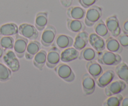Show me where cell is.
Instances as JSON below:
<instances>
[{
    "mask_svg": "<svg viewBox=\"0 0 128 106\" xmlns=\"http://www.w3.org/2000/svg\"><path fill=\"white\" fill-rule=\"evenodd\" d=\"M97 61L100 64L106 66H116L122 61V57L120 54L104 49L102 51L98 52Z\"/></svg>",
    "mask_w": 128,
    "mask_h": 106,
    "instance_id": "1",
    "label": "cell"
},
{
    "mask_svg": "<svg viewBox=\"0 0 128 106\" xmlns=\"http://www.w3.org/2000/svg\"><path fill=\"white\" fill-rule=\"evenodd\" d=\"M102 15V9L97 5H92L88 7L84 17V24L88 27H92L101 19Z\"/></svg>",
    "mask_w": 128,
    "mask_h": 106,
    "instance_id": "2",
    "label": "cell"
},
{
    "mask_svg": "<svg viewBox=\"0 0 128 106\" xmlns=\"http://www.w3.org/2000/svg\"><path fill=\"white\" fill-rule=\"evenodd\" d=\"M54 71L56 74L66 82H72L75 80V74L71 67L66 64H58L54 67Z\"/></svg>",
    "mask_w": 128,
    "mask_h": 106,
    "instance_id": "3",
    "label": "cell"
},
{
    "mask_svg": "<svg viewBox=\"0 0 128 106\" xmlns=\"http://www.w3.org/2000/svg\"><path fill=\"white\" fill-rule=\"evenodd\" d=\"M2 58L5 65L8 66L12 72H16L20 70V61L14 52L11 51V49L4 50Z\"/></svg>",
    "mask_w": 128,
    "mask_h": 106,
    "instance_id": "4",
    "label": "cell"
},
{
    "mask_svg": "<svg viewBox=\"0 0 128 106\" xmlns=\"http://www.w3.org/2000/svg\"><path fill=\"white\" fill-rule=\"evenodd\" d=\"M18 33L30 40H36L39 37V31L31 24L22 23L18 27Z\"/></svg>",
    "mask_w": 128,
    "mask_h": 106,
    "instance_id": "5",
    "label": "cell"
},
{
    "mask_svg": "<svg viewBox=\"0 0 128 106\" xmlns=\"http://www.w3.org/2000/svg\"><path fill=\"white\" fill-rule=\"evenodd\" d=\"M57 31L56 28L52 25L47 26L43 30L41 35V43L44 47H50L54 42Z\"/></svg>",
    "mask_w": 128,
    "mask_h": 106,
    "instance_id": "6",
    "label": "cell"
},
{
    "mask_svg": "<svg viewBox=\"0 0 128 106\" xmlns=\"http://www.w3.org/2000/svg\"><path fill=\"white\" fill-rule=\"evenodd\" d=\"M28 39L21 35H16L14 43V52L18 58L21 59L24 56L26 47L28 44Z\"/></svg>",
    "mask_w": 128,
    "mask_h": 106,
    "instance_id": "7",
    "label": "cell"
},
{
    "mask_svg": "<svg viewBox=\"0 0 128 106\" xmlns=\"http://www.w3.org/2000/svg\"><path fill=\"white\" fill-rule=\"evenodd\" d=\"M126 82L122 80L112 81L104 87L105 94L107 97H110L113 95L120 94L126 89Z\"/></svg>",
    "mask_w": 128,
    "mask_h": 106,
    "instance_id": "8",
    "label": "cell"
},
{
    "mask_svg": "<svg viewBox=\"0 0 128 106\" xmlns=\"http://www.w3.org/2000/svg\"><path fill=\"white\" fill-rule=\"evenodd\" d=\"M60 54L61 51L58 47L52 46L51 48L47 52L46 65L50 69H54L59 63L60 61Z\"/></svg>",
    "mask_w": 128,
    "mask_h": 106,
    "instance_id": "9",
    "label": "cell"
},
{
    "mask_svg": "<svg viewBox=\"0 0 128 106\" xmlns=\"http://www.w3.org/2000/svg\"><path fill=\"white\" fill-rule=\"evenodd\" d=\"M82 91L85 96L92 94L96 89V81L89 73H85L82 77Z\"/></svg>",
    "mask_w": 128,
    "mask_h": 106,
    "instance_id": "10",
    "label": "cell"
},
{
    "mask_svg": "<svg viewBox=\"0 0 128 106\" xmlns=\"http://www.w3.org/2000/svg\"><path fill=\"white\" fill-rule=\"evenodd\" d=\"M108 29L114 37H118L121 32L118 18L116 15H112L108 17L105 22Z\"/></svg>",
    "mask_w": 128,
    "mask_h": 106,
    "instance_id": "11",
    "label": "cell"
},
{
    "mask_svg": "<svg viewBox=\"0 0 128 106\" xmlns=\"http://www.w3.org/2000/svg\"><path fill=\"white\" fill-rule=\"evenodd\" d=\"M89 43L97 52L102 51L106 49V42L104 39L95 32H92L89 35Z\"/></svg>",
    "mask_w": 128,
    "mask_h": 106,
    "instance_id": "12",
    "label": "cell"
},
{
    "mask_svg": "<svg viewBox=\"0 0 128 106\" xmlns=\"http://www.w3.org/2000/svg\"><path fill=\"white\" fill-rule=\"evenodd\" d=\"M80 52L74 47H69L64 49L60 54V59L62 62H70L78 59Z\"/></svg>",
    "mask_w": 128,
    "mask_h": 106,
    "instance_id": "13",
    "label": "cell"
},
{
    "mask_svg": "<svg viewBox=\"0 0 128 106\" xmlns=\"http://www.w3.org/2000/svg\"><path fill=\"white\" fill-rule=\"evenodd\" d=\"M115 72L111 69L107 70L102 72L101 75L96 79V84L98 86L101 88H104L106 86L109 84L110 82L113 81L115 77Z\"/></svg>",
    "mask_w": 128,
    "mask_h": 106,
    "instance_id": "14",
    "label": "cell"
},
{
    "mask_svg": "<svg viewBox=\"0 0 128 106\" xmlns=\"http://www.w3.org/2000/svg\"><path fill=\"white\" fill-rule=\"evenodd\" d=\"M89 42V34L87 32L83 31L78 32L74 39L73 47L78 51H81L86 47Z\"/></svg>",
    "mask_w": 128,
    "mask_h": 106,
    "instance_id": "15",
    "label": "cell"
},
{
    "mask_svg": "<svg viewBox=\"0 0 128 106\" xmlns=\"http://www.w3.org/2000/svg\"><path fill=\"white\" fill-rule=\"evenodd\" d=\"M74 40L72 37L68 35L60 34L57 36L55 42L52 43V46H55L59 49H64L67 47H71L73 44Z\"/></svg>",
    "mask_w": 128,
    "mask_h": 106,
    "instance_id": "16",
    "label": "cell"
},
{
    "mask_svg": "<svg viewBox=\"0 0 128 106\" xmlns=\"http://www.w3.org/2000/svg\"><path fill=\"white\" fill-rule=\"evenodd\" d=\"M41 43L38 41L36 40H31L30 42H28L24 54V57L26 59H32L34 56L41 50Z\"/></svg>",
    "mask_w": 128,
    "mask_h": 106,
    "instance_id": "17",
    "label": "cell"
},
{
    "mask_svg": "<svg viewBox=\"0 0 128 106\" xmlns=\"http://www.w3.org/2000/svg\"><path fill=\"white\" fill-rule=\"evenodd\" d=\"M86 68L88 72L95 80L98 78L99 76L104 72L102 66L98 62H96V61H88L86 64Z\"/></svg>",
    "mask_w": 128,
    "mask_h": 106,
    "instance_id": "18",
    "label": "cell"
},
{
    "mask_svg": "<svg viewBox=\"0 0 128 106\" xmlns=\"http://www.w3.org/2000/svg\"><path fill=\"white\" fill-rule=\"evenodd\" d=\"M18 34V26L14 22H8L0 26V36H12Z\"/></svg>",
    "mask_w": 128,
    "mask_h": 106,
    "instance_id": "19",
    "label": "cell"
},
{
    "mask_svg": "<svg viewBox=\"0 0 128 106\" xmlns=\"http://www.w3.org/2000/svg\"><path fill=\"white\" fill-rule=\"evenodd\" d=\"M86 12L85 9L82 7H79V6L71 7L70 6L67 10V16L70 19L81 20L84 18Z\"/></svg>",
    "mask_w": 128,
    "mask_h": 106,
    "instance_id": "20",
    "label": "cell"
},
{
    "mask_svg": "<svg viewBox=\"0 0 128 106\" xmlns=\"http://www.w3.org/2000/svg\"><path fill=\"white\" fill-rule=\"evenodd\" d=\"M66 25L69 31L74 33H78L85 29V24L81 20L72 19L68 17L66 19Z\"/></svg>",
    "mask_w": 128,
    "mask_h": 106,
    "instance_id": "21",
    "label": "cell"
},
{
    "mask_svg": "<svg viewBox=\"0 0 128 106\" xmlns=\"http://www.w3.org/2000/svg\"><path fill=\"white\" fill-rule=\"evenodd\" d=\"M48 22V12H39L35 17L34 26L39 31H42L47 26Z\"/></svg>",
    "mask_w": 128,
    "mask_h": 106,
    "instance_id": "22",
    "label": "cell"
},
{
    "mask_svg": "<svg viewBox=\"0 0 128 106\" xmlns=\"http://www.w3.org/2000/svg\"><path fill=\"white\" fill-rule=\"evenodd\" d=\"M98 52L92 47H85L80 52L78 59L86 61H95L97 59Z\"/></svg>",
    "mask_w": 128,
    "mask_h": 106,
    "instance_id": "23",
    "label": "cell"
},
{
    "mask_svg": "<svg viewBox=\"0 0 128 106\" xmlns=\"http://www.w3.org/2000/svg\"><path fill=\"white\" fill-rule=\"evenodd\" d=\"M47 52L44 49H41L33 57V65L40 71H42L46 65Z\"/></svg>",
    "mask_w": 128,
    "mask_h": 106,
    "instance_id": "24",
    "label": "cell"
},
{
    "mask_svg": "<svg viewBox=\"0 0 128 106\" xmlns=\"http://www.w3.org/2000/svg\"><path fill=\"white\" fill-rule=\"evenodd\" d=\"M105 42H106V48L108 51L118 54L121 53L122 51L123 47L120 44L118 40L114 37L110 36L108 38L106 39Z\"/></svg>",
    "mask_w": 128,
    "mask_h": 106,
    "instance_id": "25",
    "label": "cell"
},
{
    "mask_svg": "<svg viewBox=\"0 0 128 106\" xmlns=\"http://www.w3.org/2000/svg\"><path fill=\"white\" fill-rule=\"evenodd\" d=\"M93 26L95 33L102 37V38L106 39L110 36V32L106 27V24L101 19L97 21Z\"/></svg>",
    "mask_w": 128,
    "mask_h": 106,
    "instance_id": "26",
    "label": "cell"
},
{
    "mask_svg": "<svg viewBox=\"0 0 128 106\" xmlns=\"http://www.w3.org/2000/svg\"><path fill=\"white\" fill-rule=\"evenodd\" d=\"M114 72L120 79L128 84V66L126 62H121L116 65Z\"/></svg>",
    "mask_w": 128,
    "mask_h": 106,
    "instance_id": "27",
    "label": "cell"
},
{
    "mask_svg": "<svg viewBox=\"0 0 128 106\" xmlns=\"http://www.w3.org/2000/svg\"><path fill=\"white\" fill-rule=\"evenodd\" d=\"M123 99V96L120 94L113 95L108 97V98L103 102L102 106H120Z\"/></svg>",
    "mask_w": 128,
    "mask_h": 106,
    "instance_id": "28",
    "label": "cell"
},
{
    "mask_svg": "<svg viewBox=\"0 0 128 106\" xmlns=\"http://www.w3.org/2000/svg\"><path fill=\"white\" fill-rule=\"evenodd\" d=\"M14 43V39L12 36H0V47L3 49H12Z\"/></svg>",
    "mask_w": 128,
    "mask_h": 106,
    "instance_id": "29",
    "label": "cell"
},
{
    "mask_svg": "<svg viewBox=\"0 0 128 106\" xmlns=\"http://www.w3.org/2000/svg\"><path fill=\"white\" fill-rule=\"evenodd\" d=\"M12 71L8 66L0 62V81L6 82L11 79Z\"/></svg>",
    "mask_w": 128,
    "mask_h": 106,
    "instance_id": "30",
    "label": "cell"
},
{
    "mask_svg": "<svg viewBox=\"0 0 128 106\" xmlns=\"http://www.w3.org/2000/svg\"><path fill=\"white\" fill-rule=\"evenodd\" d=\"M118 40L122 47L128 49V35L127 34H120L118 37Z\"/></svg>",
    "mask_w": 128,
    "mask_h": 106,
    "instance_id": "31",
    "label": "cell"
},
{
    "mask_svg": "<svg viewBox=\"0 0 128 106\" xmlns=\"http://www.w3.org/2000/svg\"><path fill=\"white\" fill-rule=\"evenodd\" d=\"M98 0H78L80 5L83 8H88L94 4Z\"/></svg>",
    "mask_w": 128,
    "mask_h": 106,
    "instance_id": "32",
    "label": "cell"
},
{
    "mask_svg": "<svg viewBox=\"0 0 128 106\" xmlns=\"http://www.w3.org/2000/svg\"><path fill=\"white\" fill-rule=\"evenodd\" d=\"M72 1L73 0H60V2H61L62 6L65 7H68V8L72 5Z\"/></svg>",
    "mask_w": 128,
    "mask_h": 106,
    "instance_id": "33",
    "label": "cell"
},
{
    "mask_svg": "<svg viewBox=\"0 0 128 106\" xmlns=\"http://www.w3.org/2000/svg\"><path fill=\"white\" fill-rule=\"evenodd\" d=\"M121 106H128V96H126L125 97H123L121 102Z\"/></svg>",
    "mask_w": 128,
    "mask_h": 106,
    "instance_id": "34",
    "label": "cell"
},
{
    "mask_svg": "<svg viewBox=\"0 0 128 106\" xmlns=\"http://www.w3.org/2000/svg\"><path fill=\"white\" fill-rule=\"evenodd\" d=\"M122 29H123V31L124 32V33H128V19L127 21H125L124 23L123 26H122Z\"/></svg>",
    "mask_w": 128,
    "mask_h": 106,
    "instance_id": "35",
    "label": "cell"
},
{
    "mask_svg": "<svg viewBox=\"0 0 128 106\" xmlns=\"http://www.w3.org/2000/svg\"><path fill=\"white\" fill-rule=\"evenodd\" d=\"M4 49H3L2 47H0V59L2 57V56H3L4 54Z\"/></svg>",
    "mask_w": 128,
    "mask_h": 106,
    "instance_id": "36",
    "label": "cell"
}]
</instances>
